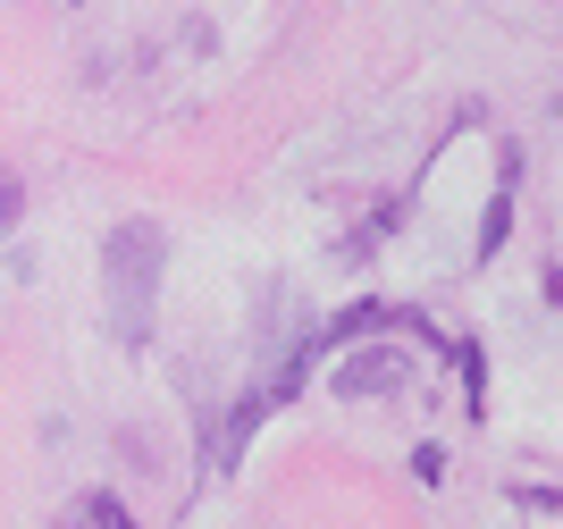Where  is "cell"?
I'll return each mask as SVG.
<instances>
[{"instance_id": "obj_7", "label": "cell", "mask_w": 563, "mask_h": 529, "mask_svg": "<svg viewBox=\"0 0 563 529\" xmlns=\"http://www.w3.org/2000/svg\"><path fill=\"white\" fill-rule=\"evenodd\" d=\"M412 480L438 487V480H446V454H438V445H412Z\"/></svg>"}, {"instance_id": "obj_3", "label": "cell", "mask_w": 563, "mask_h": 529, "mask_svg": "<svg viewBox=\"0 0 563 529\" xmlns=\"http://www.w3.org/2000/svg\"><path fill=\"white\" fill-rule=\"evenodd\" d=\"M514 202H521V143H505V152H496V194H488V210H479V244H471L479 261L505 253V235H514Z\"/></svg>"}, {"instance_id": "obj_6", "label": "cell", "mask_w": 563, "mask_h": 529, "mask_svg": "<svg viewBox=\"0 0 563 529\" xmlns=\"http://www.w3.org/2000/svg\"><path fill=\"white\" fill-rule=\"evenodd\" d=\"M18 219H25V177H18V168H0V235L18 228Z\"/></svg>"}, {"instance_id": "obj_5", "label": "cell", "mask_w": 563, "mask_h": 529, "mask_svg": "<svg viewBox=\"0 0 563 529\" xmlns=\"http://www.w3.org/2000/svg\"><path fill=\"white\" fill-rule=\"evenodd\" d=\"M68 529H135V513H126V496H110V487H93L85 505L68 513Z\"/></svg>"}, {"instance_id": "obj_9", "label": "cell", "mask_w": 563, "mask_h": 529, "mask_svg": "<svg viewBox=\"0 0 563 529\" xmlns=\"http://www.w3.org/2000/svg\"><path fill=\"white\" fill-rule=\"evenodd\" d=\"M68 9H76V0H68Z\"/></svg>"}, {"instance_id": "obj_1", "label": "cell", "mask_w": 563, "mask_h": 529, "mask_svg": "<svg viewBox=\"0 0 563 529\" xmlns=\"http://www.w3.org/2000/svg\"><path fill=\"white\" fill-rule=\"evenodd\" d=\"M161 269H168V228H161V219H118V228L101 235L110 328H118V345H126V353L152 345V302H161Z\"/></svg>"}, {"instance_id": "obj_4", "label": "cell", "mask_w": 563, "mask_h": 529, "mask_svg": "<svg viewBox=\"0 0 563 529\" xmlns=\"http://www.w3.org/2000/svg\"><path fill=\"white\" fill-rule=\"evenodd\" d=\"M446 362H454V378H463V412H471V420H488V353L471 345V337H454Z\"/></svg>"}, {"instance_id": "obj_8", "label": "cell", "mask_w": 563, "mask_h": 529, "mask_svg": "<svg viewBox=\"0 0 563 529\" xmlns=\"http://www.w3.org/2000/svg\"><path fill=\"white\" fill-rule=\"evenodd\" d=\"M547 302H563V261H555V269H547Z\"/></svg>"}, {"instance_id": "obj_2", "label": "cell", "mask_w": 563, "mask_h": 529, "mask_svg": "<svg viewBox=\"0 0 563 529\" xmlns=\"http://www.w3.org/2000/svg\"><path fill=\"white\" fill-rule=\"evenodd\" d=\"M336 404H371V395H404L412 387V353L404 345H378V337H362V345H345V362H336Z\"/></svg>"}]
</instances>
